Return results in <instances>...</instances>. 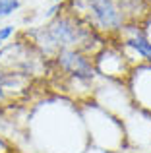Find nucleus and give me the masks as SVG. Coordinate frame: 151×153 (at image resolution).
I'll list each match as a JSON object with an SVG mask.
<instances>
[{"mask_svg":"<svg viewBox=\"0 0 151 153\" xmlns=\"http://www.w3.org/2000/svg\"><path fill=\"white\" fill-rule=\"evenodd\" d=\"M27 35H29L31 43L35 45V49L43 56H50V58L56 52L66 49L81 51L95 56L107 45L105 37L101 33H97L85 22L76 18L72 12L54 16L47 25L39 27V29L31 31Z\"/></svg>","mask_w":151,"mask_h":153,"instance_id":"nucleus-1","label":"nucleus"},{"mask_svg":"<svg viewBox=\"0 0 151 153\" xmlns=\"http://www.w3.org/2000/svg\"><path fill=\"white\" fill-rule=\"evenodd\" d=\"M83 124H85L87 140L91 146L107 149L110 153H124L126 149V134L124 124L118 116L109 112L107 108L91 103L83 111Z\"/></svg>","mask_w":151,"mask_h":153,"instance_id":"nucleus-2","label":"nucleus"},{"mask_svg":"<svg viewBox=\"0 0 151 153\" xmlns=\"http://www.w3.org/2000/svg\"><path fill=\"white\" fill-rule=\"evenodd\" d=\"M53 62L58 68V72L74 83L93 85V82L99 76L93 56L81 51H74V49L60 51L53 56Z\"/></svg>","mask_w":151,"mask_h":153,"instance_id":"nucleus-3","label":"nucleus"},{"mask_svg":"<svg viewBox=\"0 0 151 153\" xmlns=\"http://www.w3.org/2000/svg\"><path fill=\"white\" fill-rule=\"evenodd\" d=\"M97 74L103 78L110 79V82H120V79L130 78L132 72V62L126 56V52L122 51V47L114 45H105L97 54L93 56Z\"/></svg>","mask_w":151,"mask_h":153,"instance_id":"nucleus-4","label":"nucleus"},{"mask_svg":"<svg viewBox=\"0 0 151 153\" xmlns=\"http://www.w3.org/2000/svg\"><path fill=\"white\" fill-rule=\"evenodd\" d=\"M19 0H0V18H8L16 10H19Z\"/></svg>","mask_w":151,"mask_h":153,"instance_id":"nucleus-5","label":"nucleus"},{"mask_svg":"<svg viewBox=\"0 0 151 153\" xmlns=\"http://www.w3.org/2000/svg\"><path fill=\"white\" fill-rule=\"evenodd\" d=\"M14 33H16V27L14 25H4V27H0V43L10 41Z\"/></svg>","mask_w":151,"mask_h":153,"instance_id":"nucleus-6","label":"nucleus"},{"mask_svg":"<svg viewBox=\"0 0 151 153\" xmlns=\"http://www.w3.org/2000/svg\"><path fill=\"white\" fill-rule=\"evenodd\" d=\"M0 153H16L14 146H12L6 138H2V136H0Z\"/></svg>","mask_w":151,"mask_h":153,"instance_id":"nucleus-7","label":"nucleus"},{"mask_svg":"<svg viewBox=\"0 0 151 153\" xmlns=\"http://www.w3.org/2000/svg\"><path fill=\"white\" fill-rule=\"evenodd\" d=\"M83 153H110V151H107V149H101V147H95V146H87V149L83 151Z\"/></svg>","mask_w":151,"mask_h":153,"instance_id":"nucleus-8","label":"nucleus"},{"mask_svg":"<svg viewBox=\"0 0 151 153\" xmlns=\"http://www.w3.org/2000/svg\"><path fill=\"white\" fill-rule=\"evenodd\" d=\"M53 2H54V4H62V2H64V0H53Z\"/></svg>","mask_w":151,"mask_h":153,"instance_id":"nucleus-9","label":"nucleus"},{"mask_svg":"<svg viewBox=\"0 0 151 153\" xmlns=\"http://www.w3.org/2000/svg\"><path fill=\"white\" fill-rule=\"evenodd\" d=\"M145 2H147V4H151V0H145Z\"/></svg>","mask_w":151,"mask_h":153,"instance_id":"nucleus-10","label":"nucleus"}]
</instances>
